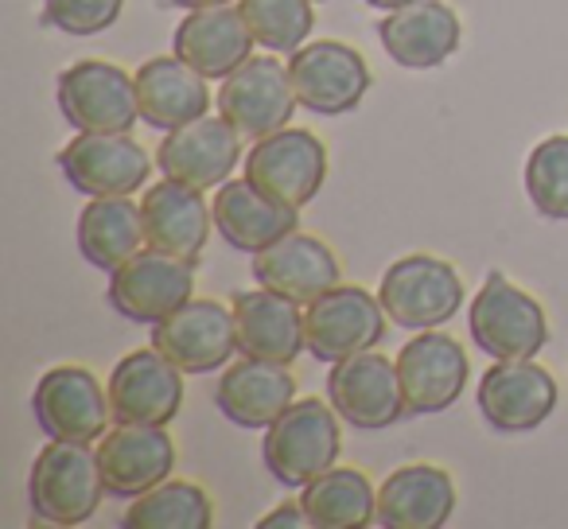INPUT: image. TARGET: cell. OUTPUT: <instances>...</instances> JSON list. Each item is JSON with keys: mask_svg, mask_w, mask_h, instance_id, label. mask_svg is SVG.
Masks as SVG:
<instances>
[{"mask_svg": "<svg viewBox=\"0 0 568 529\" xmlns=\"http://www.w3.org/2000/svg\"><path fill=\"white\" fill-rule=\"evenodd\" d=\"M339 420L335 405L320 397H301L288 405L261 440L268 475L284 487H308L316 475L339 464Z\"/></svg>", "mask_w": 568, "mask_h": 529, "instance_id": "obj_1", "label": "cell"}, {"mask_svg": "<svg viewBox=\"0 0 568 529\" xmlns=\"http://www.w3.org/2000/svg\"><path fill=\"white\" fill-rule=\"evenodd\" d=\"M110 495L98 464V448L79 440H51L36 456L28 479L32 513L51 526H82L98 513L102 498Z\"/></svg>", "mask_w": 568, "mask_h": 529, "instance_id": "obj_2", "label": "cell"}, {"mask_svg": "<svg viewBox=\"0 0 568 529\" xmlns=\"http://www.w3.org/2000/svg\"><path fill=\"white\" fill-rule=\"evenodd\" d=\"M464 296L456 265L436 253H405L382 273L378 285V301L389 324L405 332H433L452 324V316L464 308Z\"/></svg>", "mask_w": 568, "mask_h": 529, "instance_id": "obj_3", "label": "cell"}, {"mask_svg": "<svg viewBox=\"0 0 568 529\" xmlns=\"http://www.w3.org/2000/svg\"><path fill=\"white\" fill-rule=\"evenodd\" d=\"M467 332H471L475 347L495 363L537 358L549 343V319L526 288H518L503 273H487L467 308Z\"/></svg>", "mask_w": 568, "mask_h": 529, "instance_id": "obj_4", "label": "cell"}, {"mask_svg": "<svg viewBox=\"0 0 568 529\" xmlns=\"http://www.w3.org/2000/svg\"><path fill=\"white\" fill-rule=\"evenodd\" d=\"M242 172L261 195L304 211L327 180V149L308 129L284 125L250 144Z\"/></svg>", "mask_w": 568, "mask_h": 529, "instance_id": "obj_5", "label": "cell"}, {"mask_svg": "<svg viewBox=\"0 0 568 529\" xmlns=\"http://www.w3.org/2000/svg\"><path fill=\"white\" fill-rule=\"evenodd\" d=\"M59 113L74 133H133L141 121L136 79L118 63L82 59L59 74Z\"/></svg>", "mask_w": 568, "mask_h": 529, "instance_id": "obj_6", "label": "cell"}, {"mask_svg": "<svg viewBox=\"0 0 568 529\" xmlns=\"http://www.w3.org/2000/svg\"><path fill=\"white\" fill-rule=\"evenodd\" d=\"M389 316L378 293L363 285H335L304 308L308 350L320 363H343L358 350H374L386 339Z\"/></svg>", "mask_w": 568, "mask_h": 529, "instance_id": "obj_7", "label": "cell"}, {"mask_svg": "<svg viewBox=\"0 0 568 529\" xmlns=\"http://www.w3.org/2000/svg\"><path fill=\"white\" fill-rule=\"evenodd\" d=\"M397 378H402L409 417H436L464 397L471 363L456 335L433 327V332H417L397 350Z\"/></svg>", "mask_w": 568, "mask_h": 529, "instance_id": "obj_8", "label": "cell"}, {"mask_svg": "<svg viewBox=\"0 0 568 529\" xmlns=\"http://www.w3.org/2000/svg\"><path fill=\"white\" fill-rule=\"evenodd\" d=\"M214 105L237 133L261 141L288 125L301 102L288 79V63H281V55L268 51V55H250L234 74H226Z\"/></svg>", "mask_w": 568, "mask_h": 529, "instance_id": "obj_9", "label": "cell"}, {"mask_svg": "<svg viewBox=\"0 0 568 529\" xmlns=\"http://www.w3.org/2000/svg\"><path fill=\"white\" fill-rule=\"evenodd\" d=\"M195 293V261L144 245L110 273V304L129 324H160Z\"/></svg>", "mask_w": 568, "mask_h": 529, "instance_id": "obj_10", "label": "cell"}, {"mask_svg": "<svg viewBox=\"0 0 568 529\" xmlns=\"http://www.w3.org/2000/svg\"><path fill=\"white\" fill-rule=\"evenodd\" d=\"M288 79H293L296 102L304 110L320 113V118H335V113L358 110L374 74L351 43L312 40L288 55Z\"/></svg>", "mask_w": 568, "mask_h": 529, "instance_id": "obj_11", "label": "cell"}, {"mask_svg": "<svg viewBox=\"0 0 568 529\" xmlns=\"http://www.w3.org/2000/svg\"><path fill=\"white\" fill-rule=\"evenodd\" d=\"M327 401L351 428H363V433H378L409 417L402 378H397V358L378 355V350H358L343 363H332Z\"/></svg>", "mask_w": 568, "mask_h": 529, "instance_id": "obj_12", "label": "cell"}, {"mask_svg": "<svg viewBox=\"0 0 568 529\" xmlns=\"http://www.w3.org/2000/svg\"><path fill=\"white\" fill-rule=\"evenodd\" d=\"M32 413L51 440L94 444L110 433V389L87 366H55L36 382Z\"/></svg>", "mask_w": 568, "mask_h": 529, "instance_id": "obj_13", "label": "cell"}, {"mask_svg": "<svg viewBox=\"0 0 568 529\" xmlns=\"http://www.w3.org/2000/svg\"><path fill=\"white\" fill-rule=\"evenodd\" d=\"M475 405L495 433H534L557 409V382L537 358H506L479 378Z\"/></svg>", "mask_w": 568, "mask_h": 529, "instance_id": "obj_14", "label": "cell"}, {"mask_svg": "<svg viewBox=\"0 0 568 529\" xmlns=\"http://www.w3.org/2000/svg\"><path fill=\"white\" fill-rule=\"evenodd\" d=\"M152 347L168 355L183 374H214L237 355L234 308L206 296H191L187 304L152 324Z\"/></svg>", "mask_w": 568, "mask_h": 529, "instance_id": "obj_15", "label": "cell"}, {"mask_svg": "<svg viewBox=\"0 0 568 529\" xmlns=\"http://www.w3.org/2000/svg\"><path fill=\"white\" fill-rule=\"evenodd\" d=\"M105 389L113 425H172L183 409V370L156 347L129 350Z\"/></svg>", "mask_w": 568, "mask_h": 529, "instance_id": "obj_16", "label": "cell"}, {"mask_svg": "<svg viewBox=\"0 0 568 529\" xmlns=\"http://www.w3.org/2000/svg\"><path fill=\"white\" fill-rule=\"evenodd\" d=\"M67 183L87 199L136 195L149 183L152 160L129 133H79L59 152Z\"/></svg>", "mask_w": 568, "mask_h": 529, "instance_id": "obj_17", "label": "cell"}, {"mask_svg": "<svg viewBox=\"0 0 568 529\" xmlns=\"http://www.w3.org/2000/svg\"><path fill=\"white\" fill-rule=\"evenodd\" d=\"M242 141L245 136L222 113L219 118L206 113V118L191 121V125L164 133V141L156 149V167L168 180H180L187 187H222L230 180V172L245 160Z\"/></svg>", "mask_w": 568, "mask_h": 529, "instance_id": "obj_18", "label": "cell"}, {"mask_svg": "<svg viewBox=\"0 0 568 529\" xmlns=\"http://www.w3.org/2000/svg\"><path fill=\"white\" fill-rule=\"evenodd\" d=\"M98 464L105 490L133 502L144 490L172 479L175 440L168 436V425H113L98 440Z\"/></svg>", "mask_w": 568, "mask_h": 529, "instance_id": "obj_19", "label": "cell"}, {"mask_svg": "<svg viewBox=\"0 0 568 529\" xmlns=\"http://www.w3.org/2000/svg\"><path fill=\"white\" fill-rule=\"evenodd\" d=\"M230 308H234V327H237V355L293 366L308 350L304 304L257 285V288H242Z\"/></svg>", "mask_w": 568, "mask_h": 529, "instance_id": "obj_20", "label": "cell"}, {"mask_svg": "<svg viewBox=\"0 0 568 529\" xmlns=\"http://www.w3.org/2000/svg\"><path fill=\"white\" fill-rule=\"evenodd\" d=\"M378 40L386 55L405 71H433L448 63L464 40L456 9L444 0H417L378 20Z\"/></svg>", "mask_w": 568, "mask_h": 529, "instance_id": "obj_21", "label": "cell"}, {"mask_svg": "<svg viewBox=\"0 0 568 529\" xmlns=\"http://www.w3.org/2000/svg\"><path fill=\"white\" fill-rule=\"evenodd\" d=\"M253 281L308 308L316 296L339 285V257L327 242L304 234V230H293L281 242L253 253Z\"/></svg>", "mask_w": 568, "mask_h": 529, "instance_id": "obj_22", "label": "cell"}, {"mask_svg": "<svg viewBox=\"0 0 568 529\" xmlns=\"http://www.w3.org/2000/svg\"><path fill=\"white\" fill-rule=\"evenodd\" d=\"M296 401V378L288 366L242 355L230 363L214 389L219 413L237 428H268Z\"/></svg>", "mask_w": 568, "mask_h": 529, "instance_id": "obj_23", "label": "cell"}, {"mask_svg": "<svg viewBox=\"0 0 568 529\" xmlns=\"http://www.w3.org/2000/svg\"><path fill=\"white\" fill-rule=\"evenodd\" d=\"M253 48H257V40H253L237 4L187 12L172 35V55H180L183 63L195 67L206 79L234 74L253 55Z\"/></svg>", "mask_w": 568, "mask_h": 529, "instance_id": "obj_24", "label": "cell"}, {"mask_svg": "<svg viewBox=\"0 0 568 529\" xmlns=\"http://www.w3.org/2000/svg\"><path fill=\"white\" fill-rule=\"evenodd\" d=\"M136 79V102H141V121L160 133H172L180 125L206 118L214 105L206 74L187 67L180 55H156L141 63Z\"/></svg>", "mask_w": 568, "mask_h": 529, "instance_id": "obj_25", "label": "cell"}, {"mask_svg": "<svg viewBox=\"0 0 568 529\" xmlns=\"http://www.w3.org/2000/svg\"><path fill=\"white\" fill-rule=\"evenodd\" d=\"M141 214H144V237H149L152 250L175 253V257H187V261H195L203 253L214 226V211L206 206L203 191L187 187L180 180H168V175L144 191Z\"/></svg>", "mask_w": 568, "mask_h": 529, "instance_id": "obj_26", "label": "cell"}, {"mask_svg": "<svg viewBox=\"0 0 568 529\" xmlns=\"http://www.w3.org/2000/svg\"><path fill=\"white\" fill-rule=\"evenodd\" d=\"M456 510V482L436 464H405L378 487V526L440 529Z\"/></svg>", "mask_w": 568, "mask_h": 529, "instance_id": "obj_27", "label": "cell"}, {"mask_svg": "<svg viewBox=\"0 0 568 529\" xmlns=\"http://www.w3.org/2000/svg\"><path fill=\"white\" fill-rule=\"evenodd\" d=\"M211 211L219 237L242 253H261L265 245L281 242L284 234L301 230V211L296 206H284L276 199L261 195L245 175L222 183Z\"/></svg>", "mask_w": 568, "mask_h": 529, "instance_id": "obj_28", "label": "cell"}, {"mask_svg": "<svg viewBox=\"0 0 568 529\" xmlns=\"http://www.w3.org/2000/svg\"><path fill=\"white\" fill-rule=\"evenodd\" d=\"M79 250L82 257L102 273H118L129 257L149 245L144 237V214L133 195H98L79 214Z\"/></svg>", "mask_w": 568, "mask_h": 529, "instance_id": "obj_29", "label": "cell"}, {"mask_svg": "<svg viewBox=\"0 0 568 529\" xmlns=\"http://www.w3.org/2000/svg\"><path fill=\"white\" fill-rule=\"evenodd\" d=\"M301 506L316 529H366L378 521V495L358 467H327L301 487Z\"/></svg>", "mask_w": 568, "mask_h": 529, "instance_id": "obj_30", "label": "cell"}, {"mask_svg": "<svg viewBox=\"0 0 568 529\" xmlns=\"http://www.w3.org/2000/svg\"><path fill=\"white\" fill-rule=\"evenodd\" d=\"M125 529H211L214 502L199 482L164 479L160 487L133 498L121 518Z\"/></svg>", "mask_w": 568, "mask_h": 529, "instance_id": "obj_31", "label": "cell"}, {"mask_svg": "<svg viewBox=\"0 0 568 529\" xmlns=\"http://www.w3.org/2000/svg\"><path fill=\"white\" fill-rule=\"evenodd\" d=\"M312 4L316 0H237L257 48L273 55H293L312 40V28H316Z\"/></svg>", "mask_w": 568, "mask_h": 529, "instance_id": "obj_32", "label": "cell"}, {"mask_svg": "<svg viewBox=\"0 0 568 529\" xmlns=\"http://www.w3.org/2000/svg\"><path fill=\"white\" fill-rule=\"evenodd\" d=\"M526 195L537 214L568 222V136H545L526 160Z\"/></svg>", "mask_w": 568, "mask_h": 529, "instance_id": "obj_33", "label": "cell"}, {"mask_svg": "<svg viewBox=\"0 0 568 529\" xmlns=\"http://www.w3.org/2000/svg\"><path fill=\"white\" fill-rule=\"evenodd\" d=\"M125 0H43V24L63 35H98L118 24Z\"/></svg>", "mask_w": 568, "mask_h": 529, "instance_id": "obj_34", "label": "cell"}, {"mask_svg": "<svg viewBox=\"0 0 568 529\" xmlns=\"http://www.w3.org/2000/svg\"><path fill=\"white\" fill-rule=\"evenodd\" d=\"M308 526V513L301 502H281L257 521V529H304Z\"/></svg>", "mask_w": 568, "mask_h": 529, "instance_id": "obj_35", "label": "cell"}, {"mask_svg": "<svg viewBox=\"0 0 568 529\" xmlns=\"http://www.w3.org/2000/svg\"><path fill=\"white\" fill-rule=\"evenodd\" d=\"M180 12H199V9H219V4H237V0H164Z\"/></svg>", "mask_w": 568, "mask_h": 529, "instance_id": "obj_36", "label": "cell"}, {"mask_svg": "<svg viewBox=\"0 0 568 529\" xmlns=\"http://www.w3.org/2000/svg\"><path fill=\"white\" fill-rule=\"evenodd\" d=\"M366 4L378 12H397V9H405V4H417V0H366Z\"/></svg>", "mask_w": 568, "mask_h": 529, "instance_id": "obj_37", "label": "cell"}, {"mask_svg": "<svg viewBox=\"0 0 568 529\" xmlns=\"http://www.w3.org/2000/svg\"><path fill=\"white\" fill-rule=\"evenodd\" d=\"M316 4H324V0H316Z\"/></svg>", "mask_w": 568, "mask_h": 529, "instance_id": "obj_38", "label": "cell"}]
</instances>
